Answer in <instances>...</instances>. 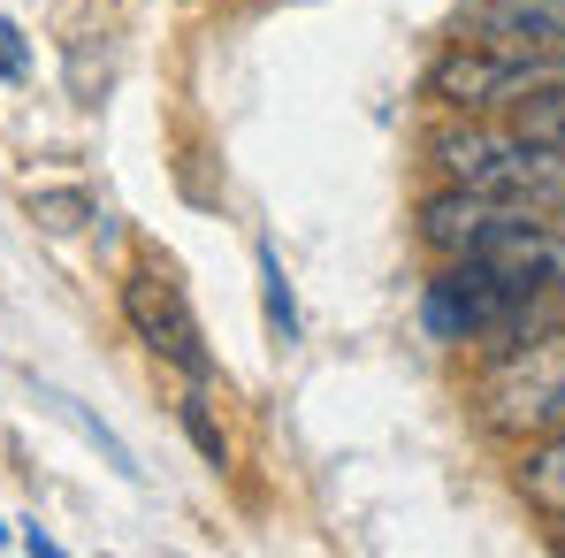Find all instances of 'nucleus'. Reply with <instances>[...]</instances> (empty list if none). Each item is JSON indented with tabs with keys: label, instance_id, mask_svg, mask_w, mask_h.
I'll return each instance as SVG.
<instances>
[{
	"label": "nucleus",
	"instance_id": "1",
	"mask_svg": "<svg viewBox=\"0 0 565 558\" xmlns=\"http://www.w3.org/2000/svg\"><path fill=\"white\" fill-rule=\"evenodd\" d=\"M420 238L444 253V261H481L504 283H520L527 298L565 291V238L527 214V207H504V199H481V191L451 185L420 207Z\"/></svg>",
	"mask_w": 565,
	"mask_h": 558
},
{
	"label": "nucleus",
	"instance_id": "2",
	"mask_svg": "<svg viewBox=\"0 0 565 558\" xmlns=\"http://www.w3.org/2000/svg\"><path fill=\"white\" fill-rule=\"evenodd\" d=\"M436 161L451 185L481 191V199H504L527 214H565V146L527 138L520 123L512 130H444Z\"/></svg>",
	"mask_w": 565,
	"mask_h": 558
},
{
	"label": "nucleus",
	"instance_id": "3",
	"mask_svg": "<svg viewBox=\"0 0 565 558\" xmlns=\"http://www.w3.org/2000/svg\"><path fill=\"white\" fill-rule=\"evenodd\" d=\"M489 429L497 436H551L565 421V329L504 352L489 375V398H481Z\"/></svg>",
	"mask_w": 565,
	"mask_h": 558
},
{
	"label": "nucleus",
	"instance_id": "4",
	"mask_svg": "<svg viewBox=\"0 0 565 558\" xmlns=\"http://www.w3.org/2000/svg\"><path fill=\"white\" fill-rule=\"evenodd\" d=\"M520 314H527V291L504 283L497 269H481V261H451V276L428 283V329L436 337H497V345H512Z\"/></svg>",
	"mask_w": 565,
	"mask_h": 558
},
{
	"label": "nucleus",
	"instance_id": "5",
	"mask_svg": "<svg viewBox=\"0 0 565 558\" xmlns=\"http://www.w3.org/2000/svg\"><path fill=\"white\" fill-rule=\"evenodd\" d=\"M122 306H130V329L146 337V352L153 360H169V368H184L191 382H206V352H199V322H191L184 291L161 276V269H138V276L122 283Z\"/></svg>",
	"mask_w": 565,
	"mask_h": 558
},
{
	"label": "nucleus",
	"instance_id": "6",
	"mask_svg": "<svg viewBox=\"0 0 565 558\" xmlns=\"http://www.w3.org/2000/svg\"><path fill=\"white\" fill-rule=\"evenodd\" d=\"M467 46L520 54V62H558L565 54V0H481L467 15Z\"/></svg>",
	"mask_w": 565,
	"mask_h": 558
},
{
	"label": "nucleus",
	"instance_id": "7",
	"mask_svg": "<svg viewBox=\"0 0 565 558\" xmlns=\"http://www.w3.org/2000/svg\"><path fill=\"white\" fill-rule=\"evenodd\" d=\"M520 489H527V505H543V513H565V421L527 452L520 466Z\"/></svg>",
	"mask_w": 565,
	"mask_h": 558
},
{
	"label": "nucleus",
	"instance_id": "8",
	"mask_svg": "<svg viewBox=\"0 0 565 558\" xmlns=\"http://www.w3.org/2000/svg\"><path fill=\"white\" fill-rule=\"evenodd\" d=\"M512 123L527 130V138H543V146H565V85H543V93H527L512 107Z\"/></svg>",
	"mask_w": 565,
	"mask_h": 558
},
{
	"label": "nucleus",
	"instance_id": "9",
	"mask_svg": "<svg viewBox=\"0 0 565 558\" xmlns=\"http://www.w3.org/2000/svg\"><path fill=\"white\" fill-rule=\"evenodd\" d=\"M46 406H54V413H62V421H77V429H85V436H93L99 452H107V466H115V474H138V460H130V444H122V436H115V429H107V421H93V413H85V406H77V398H70V390H46Z\"/></svg>",
	"mask_w": 565,
	"mask_h": 558
},
{
	"label": "nucleus",
	"instance_id": "10",
	"mask_svg": "<svg viewBox=\"0 0 565 558\" xmlns=\"http://www.w3.org/2000/svg\"><path fill=\"white\" fill-rule=\"evenodd\" d=\"M31 222H46L54 238H70V230L93 222V199H85V191H39V199H31Z\"/></svg>",
	"mask_w": 565,
	"mask_h": 558
},
{
	"label": "nucleus",
	"instance_id": "11",
	"mask_svg": "<svg viewBox=\"0 0 565 558\" xmlns=\"http://www.w3.org/2000/svg\"><path fill=\"white\" fill-rule=\"evenodd\" d=\"M260 283H268V322H276V337L290 345L298 337V306H290V283H282V261L260 245Z\"/></svg>",
	"mask_w": 565,
	"mask_h": 558
},
{
	"label": "nucleus",
	"instance_id": "12",
	"mask_svg": "<svg viewBox=\"0 0 565 558\" xmlns=\"http://www.w3.org/2000/svg\"><path fill=\"white\" fill-rule=\"evenodd\" d=\"M184 429H191V444H199L206 460L222 466V436H214V421H206V406H199V398H191V406H184Z\"/></svg>",
	"mask_w": 565,
	"mask_h": 558
},
{
	"label": "nucleus",
	"instance_id": "13",
	"mask_svg": "<svg viewBox=\"0 0 565 558\" xmlns=\"http://www.w3.org/2000/svg\"><path fill=\"white\" fill-rule=\"evenodd\" d=\"M0 77H23V46H15V23H0Z\"/></svg>",
	"mask_w": 565,
	"mask_h": 558
}]
</instances>
